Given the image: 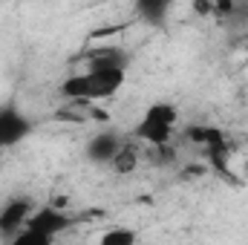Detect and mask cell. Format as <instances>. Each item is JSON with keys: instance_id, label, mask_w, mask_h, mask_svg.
Masks as SVG:
<instances>
[{"instance_id": "obj_6", "label": "cell", "mask_w": 248, "mask_h": 245, "mask_svg": "<svg viewBox=\"0 0 248 245\" xmlns=\"http://www.w3.org/2000/svg\"><path fill=\"white\" fill-rule=\"evenodd\" d=\"M185 136L193 141V144H199V147H205L208 150V156H211V162H225L228 159V136L219 130V127H211V124H193V127H187Z\"/></svg>"}, {"instance_id": "obj_11", "label": "cell", "mask_w": 248, "mask_h": 245, "mask_svg": "<svg viewBox=\"0 0 248 245\" xmlns=\"http://www.w3.org/2000/svg\"><path fill=\"white\" fill-rule=\"evenodd\" d=\"M6 245H55V240H49V237H44V234H38L32 228H23L20 234H15Z\"/></svg>"}, {"instance_id": "obj_7", "label": "cell", "mask_w": 248, "mask_h": 245, "mask_svg": "<svg viewBox=\"0 0 248 245\" xmlns=\"http://www.w3.org/2000/svg\"><path fill=\"white\" fill-rule=\"evenodd\" d=\"M38 205H32V199H26V196H15V199H9L3 208H0V237H15V234H20L23 228H26V222H29V216H32V211H35Z\"/></svg>"}, {"instance_id": "obj_3", "label": "cell", "mask_w": 248, "mask_h": 245, "mask_svg": "<svg viewBox=\"0 0 248 245\" xmlns=\"http://www.w3.org/2000/svg\"><path fill=\"white\" fill-rule=\"evenodd\" d=\"M29 133H32V122L23 110H17L15 104L0 107V153L17 147Z\"/></svg>"}, {"instance_id": "obj_5", "label": "cell", "mask_w": 248, "mask_h": 245, "mask_svg": "<svg viewBox=\"0 0 248 245\" xmlns=\"http://www.w3.org/2000/svg\"><path fill=\"white\" fill-rule=\"evenodd\" d=\"M124 144L127 141H124L122 133H116V130H98V133H93L87 138L84 153H87V159L93 165H113V159L119 156V150H122Z\"/></svg>"}, {"instance_id": "obj_2", "label": "cell", "mask_w": 248, "mask_h": 245, "mask_svg": "<svg viewBox=\"0 0 248 245\" xmlns=\"http://www.w3.org/2000/svg\"><path fill=\"white\" fill-rule=\"evenodd\" d=\"M176 122H179V110L173 104H168V101H156L141 113V119H139L133 133H136V138L147 141L150 147L168 150V144L173 138V130H176Z\"/></svg>"}, {"instance_id": "obj_1", "label": "cell", "mask_w": 248, "mask_h": 245, "mask_svg": "<svg viewBox=\"0 0 248 245\" xmlns=\"http://www.w3.org/2000/svg\"><path fill=\"white\" fill-rule=\"evenodd\" d=\"M127 81V55L119 49L95 52L84 72L63 78L61 95L72 101H101L113 98Z\"/></svg>"}, {"instance_id": "obj_10", "label": "cell", "mask_w": 248, "mask_h": 245, "mask_svg": "<svg viewBox=\"0 0 248 245\" xmlns=\"http://www.w3.org/2000/svg\"><path fill=\"white\" fill-rule=\"evenodd\" d=\"M119 176H130L136 168H139V150L133 147V144H124L122 150H119V156L113 159V165H110Z\"/></svg>"}, {"instance_id": "obj_8", "label": "cell", "mask_w": 248, "mask_h": 245, "mask_svg": "<svg viewBox=\"0 0 248 245\" xmlns=\"http://www.w3.org/2000/svg\"><path fill=\"white\" fill-rule=\"evenodd\" d=\"M136 12H139L141 20L159 26V23H165V17L170 15V3H168V0H139V3H136Z\"/></svg>"}, {"instance_id": "obj_4", "label": "cell", "mask_w": 248, "mask_h": 245, "mask_svg": "<svg viewBox=\"0 0 248 245\" xmlns=\"http://www.w3.org/2000/svg\"><path fill=\"white\" fill-rule=\"evenodd\" d=\"M72 222H75V219H72L66 211H61L58 205H38V208L32 211L26 228L38 231V234H44V237H49V240H58L63 231L72 228Z\"/></svg>"}, {"instance_id": "obj_9", "label": "cell", "mask_w": 248, "mask_h": 245, "mask_svg": "<svg viewBox=\"0 0 248 245\" xmlns=\"http://www.w3.org/2000/svg\"><path fill=\"white\" fill-rule=\"evenodd\" d=\"M98 245H139V237H136V231L127 228V225H113V228H107V231L101 234Z\"/></svg>"}]
</instances>
